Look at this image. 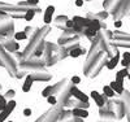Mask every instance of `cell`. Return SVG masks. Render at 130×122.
<instances>
[{
    "mask_svg": "<svg viewBox=\"0 0 130 122\" xmlns=\"http://www.w3.org/2000/svg\"><path fill=\"white\" fill-rule=\"evenodd\" d=\"M109 87L115 91V94H124V81L115 79L113 82H111Z\"/></svg>",
    "mask_w": 130,
    "mask_h": 122,
    "instance_id": "obj_19",
    "label": "cell"
},
{
    "mask_svg": "<svg viewBox=\"0 0 130 122\" xmlns=\"http://www.w3.org/2000/svg\"><path fill=\"white\" fill-rule=\"evenodd\" d=\"M126 77H129V70H127V68H124L122 70L117 72V74H116V79H117V81H124Z\"/></svg>",
    "mask_w": 130,
    "mask_h": 122,
    "instance_id": "obj_29",
    "label": "cell"
},
{
    "mask_svg": "<svg viewBox=\"0 0 130 122\" xmlns=\"http://www.w3.org/2000/svg\"><path fill=\"white\" fill-rule=\"evenodd\" d=\"M69 94L70 96H73L75 100H79V101H89V96L83 94L79 88H77V86H73L69 84Z\"/></svg>",
    "mask_w": 130,
    "mask_h": 122,
    "instance_id": "obj_13",
    "label": "cell"
},
{
    "mask_svg": "<svg viewBox=\"0 0 130 122\" xmlns=\"http://www.w3.org/2000/svg\"><path fill=\"white\" fill-rule=\"evenodd\" d=\"M50 95H52V86H47L44 90L42 91V96H43V97H47V96H50Z\"/></svg>",
    "mask_w": 130,
    "mask_h": 122,
    "instance_id": "obj_35",
    "label": "cell"
},
{
    "mask_svg": "<svg viewBox=\"0 0 130 122\" xmlns=\"http://www.w3.org/2000/svg\"><path fill=\"white\" fill-rule=\"evenodd\" d=\"M118 61H120V53H116L115 56H112L111 59H108V62H107V68L109 69V70H113L116 66H117V64H118Z\"/></svg>",
    "mask_w": 130,
    "mask_h": 122,
    "instance_id": "obj_22",
    "label": "cell"
},
{
    "mask_svg": "<svg viewBox=\"0 0 130 122\" xmlns=\"http://www.w3.org/2000/svg\"><path fill=\"white\" fill-rule=\"evenodd\" d=\"M81 38H82V37H79V35H74V37L69 38L68 40H65L64 43H61L59 47H60L61 49H64V51L69 52V51H72V49H74V48L79 47V42H81Z\"/></svg>",
    "mask_w": 130,
    "mask_h": 122,
    "instance_id": "obj_8",
    "label": "cell"
},
{
    "mask_svg": "<svg viewBox=\"0 0 130 122\" xmlns=\"http://www.w3.org/2000/svg\"><path fill=\"white\" fill-rule=\"evenodd\" d=\"M53 12H55V7L53 5H48L47 9H46V12H44V24L46 25H50L51 22H52V14Z\"/></svg>",
    "mask_w": 130,
    "mask_h": 122,
    "instance_id": "obj_23",
    "label": "cell"
},
{
    "mask_svg": "<svg viewBox=\"0 0 130 122\" xmlns=\"http://www.w3.org/2000/svg\"><path fill=\"white\" fill-rule=\"evenodd\" d=\"M70 84H73V86H77L78 83H81V78H79V77H77V75H74V77H72V78H70Z\"/></svg>",
    "mask_w": 130,
    "mask_h": 122,
    "instance_id": "obj_37",
    "label": "cell"
},
{
    "mask_svg": "<svg viewBox=\"0 0 130 122\" xmlns=\"http://www.w3.org/2000/svg\"><path fill=\"white\" fill-rule=\"evenodd\" d=\"M46 99H47L48 104H51L52 107H53V105H57V97H56L55 95H50V96H47Z\"/></svg>",
    "mask_w": 130,
    "mask_h": 122,
    "instance_id": "obj_33",
    "label": "cell"
},
{
    "mask_svg": "<svg viewBox=\"0 0 130 122\" xmlns=\"http://www.w3.org/2000/svg\"><path fill=\"white\" fill-rule=\"evenodd\" d=\"M35 29L37 27H34V26H26L25 29H24V32H25V34H26V37H27V39L32 35V34H34V31H35Z\"/></svg>",
    "mask_w": 130,
    "mask_h": 122,
    "instance_id": "obj_32",
    "label": "cell"
},
{
    "mask_svg": "<svg viewBox=\"0 0 130 122\" xmlns=\"http://www.w3.org/2000/svg\"><path fill=\"white\" fill-rule=\"evenodd\" d=\"M0 66L5 68L7 72L9 73V75H12V77H14L18 70V62L12 56V53L7 52L3 48L2 44H0Z\"/></svg>",
    "mask_w": 130,
    "mask_h": 122,
    "instance_id": "obj_3",
    "label": "cell"
},
{
    "mask_svg": "<svg viewBox=\"0 0 130 122\" xmlns=\"http://www.w3.org/2000/svg\"><path fill=\"white\" fill-rule=\"evenodd\" d=\"M3 48H4L7 52H9V53H13V52H16V51L20 49V44H18V42H16L14 39H10V40H8V42H5V43L3 44Z\"/></svg>",
    "mask_w": 130,
    "mask_h": 122,
    "instance_id": "obj_16",
    "label": "cell"
},
{
    "mask_svg": "<svg viewBox=\"0 0 130 122\" xmlns=\"http://www.w3.org/2000/svg\"><path fill=\"white\" fill-rule=\"evenodd\" d=\"M30 77L32 81H39V82H48L52 78V74L47 70V69H43V70H38L34 73H30Z\"/></svg>",
    "mask_w": 130,
    "mask_h": 122,
    "instance_id": "obj_11",
    "label": "cell"
},
{
    "mask_svg": "<svg viewBox=\"0 0 130 122\" xmlns=\"http://www.w3.org/2000/svg\"><path fill=\"white\" fill-rule=\"evenodd\" d=\"M0 91H2V84H0Z\"/></svg>",
    "mask_w": 130,
    "mask_h": 122,
    "instance_id": "obj_49",
    "label": "cell"
},
{
    "mask_svg": "<svg viewBox=\"0 0 130 122\" xmlns=\"http://www.w3.org/2000/svg\"><path fill=\"white\" fill-rule=\"evenodd\" d=\"M129 9H130V2H129V0H122L121 5L118 7V9L112 14L113 20H115V21H116V20H121V18H124L125 16H127V14H129Z\"/></svg>",
    "mask_w": 130,
    "mask_h": 122,
    "instance_id": "obj_10",
    "label": "cell"
},
{
    "mask_svg": "<svg viewBox=\"0 0 130 122\" xmlns=\"http://www.w3.org/2000/svg\"><path fill=\"white\" fill-rule=\"evenodd\" d=\"M16 105H17V103L13 100V99H10V100H8L7 101V104H5V108H4V110L8 113V114H10L14 110V108H16Z\"/></svg>",
    "mask_w": 130,
    "mask_h": 122,
    "instance_id": "obj_26",
    "label": "cell"
},
{
    "mask_svg": "<svg viewBox=\"0 0 130 122\" xmlns=\"http://www.w3.org/2000/svg\"><path fill=\"white\" fill-rule=\"evenodd\" d=\"M26 2L31 5V7H37L39 4V0H26Z\"/></svg>",
    "mask_w": 130,
    "mask_h": 122,
    "instance_id": "obj_41",
    "label": "cell"
},
{
    "mask_svg": "<svg viewBox=\"0 0 130 122\" xmlns=\"http://www.w3.org/2000/svg\"><path fill=\"white\" fill-rule=\"evenodd\" d=\"M69 83H68V78H62V81H60L59 83H56L55 86H52V95H59L61 91L65 90Z\"/></svg>",
    "mask_w": 130,
    "mask_h": 122,
    "instance_id": "obj_17",
    "label": "cell"
},
{
    "mask_svg": "<svg viewBox=\"0 0 130 122\" xmlns=\"http://www.w3.org/2000/svg\"><path fill=\"white\" fill-rule=\"evenodd\" d=\"M72 21L74 22L75 25H79L82 27H87L89 24H90V20L89 18H86V17H81V16H74L72 18Z\"/></svg>",
    "mask_w": 130,
    "mask_h": 122,
    "instance_id": "obj_21",
    "label": "cell"
},
{
    "mask_svg": "<svg viewBox=\"0 0 130 122\" xmlns=\"http://www.w3.org/2000/svg\"><path fill=\"white\" fill-rule=\"evenodd\" d=\"M112 37L126 38V37H129V32H124V31H120V30H116V31H112Z\"/></svg>",
    "mask_w": 130,
    "mask_h": 122,
    "instance_id": "obj_34",
    "label": "cell"
},
{
    "mask_svg": "<svg viewBox=\"0 0 130 122\" xmlns=\"http://www.w3.org/2000/svg\"><path fill=\"white\" fill-rule=\"evenodd\" d=\"M8 113L5 112V110H2V112H0V122H4L7 118H8Z\"/></svg>",
    "mask_w": 130,
    "mask_h": 122,
    "instance_id": "obj_39",
    "label": "cell"
},
{
    "mask_svg": "<svg viewBox=\"0 0 130 122\" xmlns=\"http://www.w3.org/2000/svg\"><path fill=\"white\" fill-rule=\"evenodd\" d=\"M122 60H124L125 62L130 64V52H129V51L124 52V55H122Z\"/></svg>",
    "mask_w": 130,
    "mask_h": 122,
    "instance_id": "obj_38",
    "label": "cell"
},
{
    "mask_svg": "<svg viewBox=\"0 0 130 122\" xmlns=\"http://www.w3.org/2000/svg\"><path fill=\"white\" fill-rule=\"evenodd\" d=\"M24 116L25 117H30L31 116V109L30 108H25L24 109Z\"/></svg>",
    "mask_w": 130,
    "mask_h": 122,
    "instance_id": "obj_43",
    "label": "cell"
},
{
    "mask_svg": "<svg viewBox=\"0 0 130 122\" xmlns=\"http://www.w3.org/2000/svg\"><path fill=\"white\" fill-rule=\"evenodd\" d=\"M75 5H77V7H82L83 5V0H75Z\"/></svg>",
    "mask_w": 130,
    "mask_h": 122,
    "instance_id": "obj_45",
    "label": "cell"
},
{
    "mask_svg": "<svg viewBox=\"0 0 130 122\" xmlns=\"http://www.w3.org/2000/svg\"><path fill=\"white\" fill-rule=\"evenodd\" d=\"M68 20H69V17H68V16H65V14H60V16H57L55 20H53V26H56L57 29L62 30V29H65V22H67Z\"/></svg>",
    "mask_w": 130,
    "mask_h": 122,
    "instance_id": "obj_18",
    "label": "cell"
},
{
    "mask_svg": "<svg viewBox=\"0 0 130 122\" xmlns=\"http://www.w3.org/2000/svg\"><path fill=\"white\" fill-rule=\"evenodd\" d=\"M32 81L31 79V77H30V74H27L26 75V79H25V83H24V86H22V91L24 92H29L30 91V88H31V86H32Z\"/></svg>",
    "mask_w": 130,
    "mask_h": 122,
    "instance_id": "obj_27",
    "label": "cell"
},
{
    "mask_svg": "<svg viewBox=\"0 0 130 122\" xmlns=\"http://www.w3.org/2000/svg\"><path fill=\"white\" fill-rule=\"evenodd\" d=\"M99 24H100V30L107 29V25H105V22H104V21H99Z\"/></svg>",
    "mask_w": 130,
    "mask_h": 122,
    "instance_id": "obj_44",
    "label": "cell"
},
{
    "mask_svg": "<svg viewBox=\"0 0 130 122\" xmlns=\"http://www.w3.org/2000/svg\"><path fill=\"white\" fill-rule=\"evenodd\" d=\"M14 21L13 18H5V20H2L0 21V35H4L8 40L13 39V35H14Z\"/></svg>",
    "mask_w": 130,
    "mask_h": 122,
    "instance_id": "obj_6",
    "label": "cell"
},
{
    "mask_svg": "<svg viewBox=\"0 0 130 122\" xmlns=\"http://www.w3.org/2000/svg\"><path fill=\"white\" fill-rule=\"evenodd\" d=\"M100 122H113V121H104V119H102Z\"/></svg>",
    "mask_w": 130,
    "mask_h": 122,
    "instance_id": "obj_48",
    "label": "cell"
},
{
    "mask_svg": "<svg viewBox=\"0 0 130 122\" xmlns=\"http://www.w3.org/2000/svg\"><path fill=\"white\" fill-rule=\"evenodd\" d=\"M96 34H98V32L92 31V30L89 29V27H85V29H83V37H86L90 42H92V39L96 37Z\"/></svg>",
    "mask_w": 130,
    "mask_h": 122,
    "instance_id": "obj_28",
    "label": "cell"
},
{
    "mask_svg": "<svg viewBox=\"0 0 130 122\" xmlns=\"http://www.w3.org/2000/svg\"><path fill=\"white\" fill-rule=\"evenodd\" d=\"M70 113H72L73 117H79V118H83V119L89 117L87 109H82V108H73V110Z\"/></svg>",
    "mask_w": 130,
    "mask_h": 122,
    "instance_id": "obj_20",
    "label": "cell"
},
{
    "mask_svg": "<svg viewBox=\"0 0 130 122\" xmlns=\"http://www.w3.org/2000/svg\"><path fill=\"white\" fill-rule=\"evenodd\" d=\"M60 49V47L57 46V44H55V43H50V42H46L44 43V49H43V53H42V60L43 61H47L53 53H56L57 51Z\"/></svg>",
    "mask_w": 130,
    "mask_h": 122,
    "instance_id": "obj_9",
    "label": "cell"
},
{
    "mask_svg": "<svg viewBox=\"0 0 130 122\" xmlns=\"http://www.w3.org/2000/svg\"><path fill=\"white\" fill-rule=\"evenodd\" d=\"M121 3L122 0H103V9L107 10L108 14H113L121 5Z\"/></svg>",
    "mask_w": 130,
    "mask_h": 122,
    "instance_id": "obj_12",
    "label": "cell"
},
{
    "mask_svg": "<svg viewBox=\"0 0 130 122\" xmlns=\"http://www.w3.org/2000/svg\"><path fill=\"white\" fill-rule=\"evenodd\" d=\"M8 122H13V121H8Z\"/></svg>",
    "mask_w": 130,
    "mask_h": 122,
    "instance_id": "obj_50",
    "label": "cell"
},
{
    "mask_svg": "<svg viewBox=\"0 0 130 122\" xmlns=\"http://www.w3.org/2000/svg\"><path fill=\"white\" fill-rule=\"evenodd\" d=\"M107 62H108V57L102 49H99L92 56H86V61L83 64L85 75L89 77V78L98 77L99 73L103 70V68L107 65Z\"/></svg>",
    "mask_w": 130,
    "mask_h": 122,
    "instance_id": "obj_1",
    "label": "cell"
},
{
    "mask_svg": "<svg viewBox=\"0 0 130 122\" xmlns=\"http://www.w3.org/2000/svg\"><path fill=\"white\" fill-rule=\"evenodd\" d=\"M103 94H104L105 97H113L115 96V91L112 90L109 86H104L103 87Z\"/></svg>",
    "mask_w": 130,
    "mask_h": 122,
    "instance_id": "obj_30",
    "label": "cell"
},
{
    "mask_svg": "<svg viewBox=\"0 0 130 122\" xmlns=\"http://www.w3.org/2000/svg\"><path fill=\"white\" fill-rule=\"evenodd\" d=\"M59 114H60V108L56 107V105H53L52 109H50L44 116H42L40 118H38L35 122H56L57 118H59Z\"/></svg>",
    "mask_w": 130,
    "mask_h": 122,
    "instance_id": "obj_7",
    "label": "cell"
},
{
    "mask_svg": "<svg viewBox=\"0 0 130 122\" xmlns=\"http://www.w3.org/2000/svg\"><path fill=\"white\" fill-rule=\"evenodd\" d=\"M18 69L25 72V73H34V72H38V70L46 69V66H44V61L42 59L31 57V59H27V60H24V61H20Z\"/></svg>",
    "mask_w": 130,
    "mask_h": 122,
    "instance_id": "obj_4",
    "label": "cell"
},
{
    "mask_svg": "<svg viewBox=\"0 0 130 122\" xmlns=\"http://www.w3.org/2000/svg\"><path fill=\"white\" fill-rule=\"evenodd\" d=\"M86 51L85 48H81V47H77V48H74V49H72V51H69L68 52V55L70 57H73V59H77V57H79V56H82V55H85Z\"/></svg>",
    "mask_w": 130,
    "mask_h": 122,
    "instance_id": "obj_24",
    "label": "cell"
},
{
    "mask_svg": "<svg viewBox=\"0 0 130 122\" xmlns=\"http://www.w3.org/2000/svg\"><path fill=\"white\" fill-rule=\"evenodd\" d=\"M108 16H109V14H108V12H107V10H100V12H98V13H92V18L91 20H99V21H104Z\"/></svg>",
    "mask_w": 130,
    "mask_h": 122,
    "instance_id": "obj_25",
    "label": "cell"
},
{
    "mask_svg": "<svg viewBox=\"0 0 130 122\" xmlns=\"http://www.w3.org/2000/svg\"><path fill=\"white\" fill-rule=\"evenodd\" d=\"M91 97L94 99V101H95V104L99 107V108H103L104 105H105V103H107V99L108 97H105L103 94H99L98 91H91Z\"/></svg>",
    "mask_w": 130,
    "mask_h": 122,
    "instance_id": "obj_15",
    "label": "cell"
},
{
    "mask_svg": "<svg viewBox=\"0 0 130 122\" xmlns=\"http://www.w3.org/2000/svg\"><path fill=\"white\" fill-rule=\"evenodd\" d=\"M14 95H16L14 90H8L7 94L4 95V99H8V100H10V99H13V97H14Z\"/></svg>",
    "mask_w": 130,
    "mask_h": 122,
    "instance_id": "obj_36",
    "label": "cell"
},
{
    "mask_svg": "<svg viewBox=\"0 0 130 122\" xmlns=\"http://www.w3.org/2000/svg\"><path fill=\"white\" fill-rule=\"evenodd\" d=\"M50 30H51V27L48 25H44L42 27H37L35 29L34 34L29 38V42L26 44V47L24 48L22 52H21L22 53V61L30 59L31 55L35 52V49L40 46L42 43L46 42V37L50 34Z\"/></svg>",
    "mask_w": 130,
    "mask_h": 122,
    "instance_id": "obj_2",
    "label": "cell"
},
{
    "mask_svg": "<svg viewBox=\"0 0 130 122\" xmlns=\"http://www.w3.org/2000/svg\"><path fill=\"white\" fill-rule=\"evenodd\" d=\"M3 100H7V99H4L3 95H0V101H3Z\"/></svg>",
    "mask_w": 130,
    "mask_h": 122,
    "instance_id": "obj_47",
    "label": "cell"
},
{
    "mask_svg": "<svg viewBox=\"0 0 130 122\" xmlns=\"http://www.w3.org/2000/svg\"><path fill=\"white\" fill-rule=\"evenodd\" d=\"M13 38H14V40H16V42H21V40L27 39V37H26V34H25L24 31H17V32H14Z\"/></svg>",
    "mask_w": 130,
    "mask_h": 122,
    "instance_id": "obj_31",
    "label": "cell"
},
{
    "mask_svg": "<svg viewBox=\"0 0 130 122\" xmlns=\"http://www.w3.org/2000/svg\"><path fill=\"white\" fill-rule=\"evenodd\" d=\"M73 122H83V118H79V117H74V118H73Z\"/></svg>",
    "mask_w": 130,
    "mask_h": 122,
    "instance_id": "obj_46",
    "label": "cell"
},
{
    "mask_svg": "<svg viewBox=\"0 0 130 122\" xmlns=\"http://www.w3.org/2000/svg\"><path fill=\"white\" fill-rule=\"evenodd\" d=\"M0 10L9 14L10 18H24V14L26 12V9H24L22 7H20L17 4L4 3V2H0Z\"/></svg>",
    "mask_w": 130,
    "mask_h": 122,
    "instance_id": "obj_5",
    "label": "cell"
},
{
    "mask_svg": "<svg viewBox=\"0 0 130 122\" xmlns=\"http://www.w3.org/2000/svg\"><path fill=\"white\" fill-rule=\"evenodd\" d=\"M73 25H74V22H73L72 20H68L67 22H65V27H67V29H72Z\"/></svg>",
    "mask_w": 130,
    "mask_h": 122,
    "instance_id": "obj_40",
    "label": "cell"
},
{
    "mask_svg": "<svg viewBox=\"0 0 130 122\" xmlns=\"http://www.w3.org/2000/svg\"><path fill=\"white\" fill-rule=\"evenodd\" d=\"M113 24H115V27L120 29V27L122 26V21H121V20H116V21H113Z\"/></svg>",
    "mask_w": 130,
    "mask_h": 122,
    "instance_id": "obj_42",
    "label": "cell"
},
{
    "mask_svg": "<svg viewBox=\"0 0 130 122\" xmlns=\"http://www.w3.org/2000/svg\"><path fill=\"white\" fill-rule=\"evenodd\" d=\"M111 42H112V44L115 47H122V48H129V46H130V37H126V38H121V37H112L111 38Z\"/></svg>",
    "mask_w": 130,
    "mask_h": 122,
    "instance_id": "obj_14",
    "label": "cell"
}]
</instances>
